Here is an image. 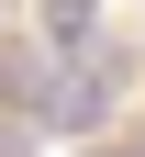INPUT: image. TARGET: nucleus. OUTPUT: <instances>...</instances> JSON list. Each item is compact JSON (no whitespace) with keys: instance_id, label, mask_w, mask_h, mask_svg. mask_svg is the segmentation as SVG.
<instances>
[{"instance_id":"3","label":"nucleus","mask_w":145,"mask_h":157,"mask_svg":"<svg viewBox=\"0 0 145 157\" xmlns=\"http://www.w3.org/2000/svg\"><path fill=\"white\" fill-rule=\"evenodd\" d=\"M45 45L56 56H89L100 45V0H45Z\"/></svg>"},{"instance_id":"1","label":"nucleus","mask_w":145,"mask_h":157,"mask_svg":"<svg viewBox=\"0 0 145 157\" xmlns=\"http://www.w3.org/2000/svg\"><path fill=\"white\" fill-rule=\"evenodd\" d=\"M112 101H123V56H67V67H56V90H45V124L56 135H100L112 124Z\"/></svg>"},{"instance_id":"2","label":"nucleus","mask_w":145,"mask_h":157,"mask_svg":"<svg viewBox=\"0 0 145 157\" xmlns=\"http://www.w3.org/2000/svg\"><path fill=\"white\" fill-rule=\"evenodd\" d=\"M45 90H56V56H45V45H0V101L45 124Z\"/></svg>"}]
</instances>
